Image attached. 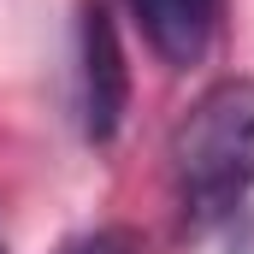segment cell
Returning a JSON list of instances; mask_svg holds the SVG:
<instances>
[{"mask_svg": "<svg viewBox=\"0 0 254 254\" xmlns=\"http://www.w3.org/2000/svg\"><path fill=\"white\" fill-rule=\"evenodd\" d=\"M130 113V65L119 24L101 0H83V30H77V119L95 148H107Z\"/></svg>", "mask_w": 254, "mask_h": 254, "instance_id": "7a4b0ae2", "label": "cell"}, {"mask_svg": "<svg viewBox=\"0 0 254 254\" xmlns=\"http://www.w3.org/2000/svg\"><path fill=\"white\" fill-rule=\"evenodd\" d=\"M60 254H142V249H136V237H130L125 225H101V231H89V237L65 243Z\"/></svg>", "mask_w": 254, "mask_h": 254, "instance_id": "277c9868", "label": "cell"}, {"mask_svg": "<svg viewBox=\"0 0 254 254\" xmlns=\"http://www.w3.org/2000/svg\"><path fill=\"white\" fill-rule=\"evenodd\" d=\"M125 6L142 24V42L154 48V60L172 71L201 65L219 36V0H125Z\"/></svg>", "mask_w": 254, "mask_h": 254, "instance_id": "3957f363", "label": "cell"}, {"mask_svg": "<svg viewBox=\"0 0 254 254\" xmlns=\"http://www.w3.org/2000/svg\"><path fill=\"white\" fill-rule=\"evenodd\" d=\"M249 195H254V77H213L172 130L178 225L213 231Z\"/></svg>", "mask_w": 254, "mask_h": 254, "instance_id": "6da1fadb", "label": "cell"}, {"mask_svg": "<svg viewBox=\"0 0 254 254\" xmlns=\"http://www.w3.org/2000/svg\"><path fill=\"white\" fill-rule=\"evenodd\" d=\"M0 254H6V249H0Z\"/></svg>", "mask_w": 254, "mask_h": 254, "instance_id": "5b68a950", "label": "cell"}]
</instances>
